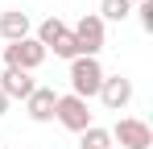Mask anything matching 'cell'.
I'll return each mask as SVG.
<instances>
[{
	"mask_svg": "<svg viewBox=\"0 0 153 149\" xmlns=\"http://www.w3.org/2000/svg\"><path fill=\"white\" fill-rule=\"evenodd\" d=\"M46 62V50H42V42L37 37H21V42H8L4 46V66L8 71H37Z\"/></svg>",
	"mask_w": 153,
	"mask_h": 149,
	"instance_id": "6da1fadb",
	"label": "cell"
},
{
	"mask_svg": "<svg viewBox=\"0 0 153 149\" xmlns=\"http://www.w3.org/2000/svg\"><path fill=\"white\" fill-rule=\"evenodd\" d=\"M100 83H103V66H100V58H75L71 62V95L79 99H91V95H100Z\"/></svg>",
	"mask_w": 153,
	"mask_h": 149,
	"instance_id": "7a4b0ae2",
	"label": "cell"
},
{
	"mask_svg": "<svg viewBox=\"0 0 153 149\" xmlns=\"http://www.w3.org/2000/svg\"><path fill=\"white\" fill-rule=\"evenodd\" d=\"M54 120L62 128H71V133H83V128H91V108H87V99H79V95H58Z\"/></svg>",
	"mask_w": 153,
	"mask_h": 149,
	"instance_id": "3957f363",
	"label": "cell"
},
{
	"mask_svg": "<svg viewBox=\"0 0 153 149\" xmlns=\"http://www.w3.org/2000/svg\"><path fill=\"white\" fill-rule=\"evenodd\" d=\"M112 141H120V149H149L153 145V128L137 116H120L112 128Z\"/></svg>",
	"mask_w": 153,
	"mask_h": 149,
	"instance_id": "277c9868",
	"label": "cell"
},
{
	"mask_svg": "<svg viewBox=\"0 0 153 149\" xmlns=\"http://www.w3.org/2000/svg\"><path fill=\"white\" fill-rule=\"evenodd\" d=\"M75 33V42H79V54L83 58H95L103 50V21L95 17V13H87V17H79V25L71 29Z\"/></svg>",
	"mask_w": 153,
	"mask_h": 149,
	"instance_id": "5b68a950",
	"label": "cell"
},
{
	"mask_svg": "<svg viewBox=\"0 0 153 149\" xmlns=\"http://www.w3.org/2000/svg\"><path fill=\"white\" fill-rule=\"evenodd\" d=\"M100 99H103V108H108V112L128 108V104H132V79H124V74H103Z\"/></svg>",
	"mask_w": 153,
	"mask_h": 149,
	"instance_id": "8992f818",
	"label": "cell"
},
{
	"mask_svg": "<svg viewBox=\"0 0 153 149\" xmlns=\"http://www.w3.org/2000/svg\"><path fill=\"white\" fill-rule=\"evenodd\" d=\"M54 104H58V91H54V87H33V95L25 99L29 120H37V124L54 120Z\"/></svg>",
	"mask_w": 153,
	"mask_h": 149,
	"instance_id": "52a82bcc",
	"label": "cell"
},
{
	"mask_svg": "<svg viewBox=\"0 0 153 149\" xmlns=\"http://www.w3.org/2000/svg\"><path fill=\"white\" fill-rule=\"evenodd\" d=\"M33 87H37V83H33L25 71H8V66H4V74H0V91H4L8 99H29Z\"/></svg>",
	"mask_w": 153,
	"mask_h": 149,
	"instance_id": "ba28073f",
	"label": "cell"
},
{
	"mask_svg": "<svg viewBox=\"0 0 153 149\" xmlns=\"http://www.w3.org/2000/svg\"><path fill=\"white\" fill-rule=\"evenodd\" d=\"M0 37H4V42H21V37H29V13H21V8L0 13Z\"/></svg>",
	"mask_w": 153,
	"mask_h": 149,
	"instance_id": "9c48e42d",
	"label": "cell"
},
{
	"mask_svg": "<svg viewBox=\"0 0 153 149\" xmlns=\"http://www.w3.org/2000/svg\"><path fill=\"white\" fill-rule=\"evenodd\" d=\"M79 149H112V133L100 128V124H91V128L79 133Z\"/></svg>",
	"mask_w": 153,
	"mask_h": 149,
	"instance_id": "30bf717a",
	"label": "cell"
},
{
	"mask_svg": "<svg viewBox=\"0 0 153 149\" xmlns=\"http://www.w3.org/2000/svg\"><path fill=\"white\" fill-rule=\"evenodd\" d=\"M62 33H66V25L58 21V17H46V21L37 25V42H42V50H50L54 42L62 37Z\"/></svg>",
	"mask_w": 153,
	"mask_h": 149,
	"instance_id": "8fae6325",
	"label": "cell"
},
{
	"mask_svg": "<svg viewBox=\"0 0 153 149\" xmlns=\"http://www.w3.org/2000/svg\"><path fill=\"white\" fill-rule=\"evenodd\" d=\"M50 50H54V58H66V62L83 58V54H79V42H75V33H71V29H66V33H62V37H58Z\"/></svg>",
	"mask_w": 153,
	"mask_h": 149,
	"instance_id": "7c38bea8",
	"label": "cell"
},
{
	"mask_svg": "<svg viewBox=\"0 0 153 149\" xmlns=\"http://www.w3.org/2000/svg\"><path fill=\"white\" fill-rule=\"evenodd\" d=\"M128 13H132L128 0H103V4H100V21H124Z\"/></svg>",
	"mask_w": 153,
	"mask_h": 149,
	"instance_id": "4fadbf2b",
	"label": "cell"
},
{
	"mask_svg": "<svg viewBox=\"0 0 153 149\" xmlns=\"http://www.w3.org/2000/svg\"><path fill=\"white\" fill-rule=\"evenodd\" d=\"M141 25H145V33H153V0L141 4Z\"/></svg>",
	"mask_w": 153,
	"mask_h": 149,
	"instance_id": "5bb4252c",
	"label": "cell"
},
{
	"mask_svg": "<svg viewBox=\"0 0 153 149\" xmlns=\"http://www.w3.org/2000/svg\"><path fill=\"white\" fill-rule=\"evenodd\" d=\"M4 112H8V95L0 91V116H4Z\"/></svg>",
	"mask_w": 153,
	"mask_h": 149,
	"instance_id": "9a60e30c",
	"label": "cell"
},
{
	"mask_svg": "<svg viewBox=\"0 0 153 149\" xmlns=\"http://www.w3.org/2000/svg\"><path fill=\"white\" fill-rule=\"evenodd\" d=\"M128 4H145V0H128Z\"/></svg>",
	"mask_w": 153,
	"mask_h": 149,
	"instance_id": "2e32d148",
	"label": "cell"
}]
</instances>
